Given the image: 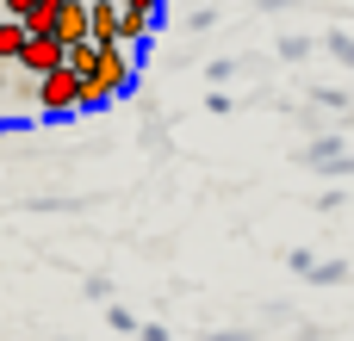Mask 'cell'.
Returning a JSON list of instances; mask_svg holds the SVG:
<instances>
[{
	"instance_id": "6da1fadb",
	"label": "cell",
	"mask_w": 354,
	"mask_h": 341,
	"mask_svg": "<svg viewBox=\"0 0 354 341\" xmlns=\"http://www.w3.org/2000/svg\"><path fill=\"white\" fill-rule=\"evenodd\" d=\"M87 81H93V87H100L106 99H124V93L137 87V62H131V50H124V43H112V50H100V68H93Z\"/></svg>"
},
{
	"instance_id": "52a82bcc",
	"label": "cell",
	"mask_w": 354,
	"mask_h": 341,
	"mask_svg": "<svg viewBox=\"0 0 354 341\" xmlns=\"http://www.w3.org/2000/svg\"><path fill=\"white\" fill-rule=\"evenodd\" d=\"M87 6H93V0H62V31H56L62 50H68V43H87Z\"/></svg>"
},
{
	"instance_id": "2e32d148",
	"label": "cell",
	"mask_w": 354,
	"mask_h": 341,
	"mask_svg": "<svg viewBox=\"0 0 354 341\" xmlns=\"http://www.w3.org/2000/svg\"><path fill=\"white\" fill-rule=\"evenodd\" d=\"M286 267H292V273H305V280H311V267H317V261H311V255H305V249H292V255H286Z\"/></svg>"
},
{
	"instance_id": "7c38bea8",
	"label": "cell",
	"mask_w": 354,
	"mask_h": 341,
	"mask_svg": "<svg viewBox=\"0 0 354 341\" xmlns=\"http://www.w3.org/2000/svg\"><path fill=\"white\" fill-rule=\"evenodd\" d=\"M106 106H112V99H106L93 81H81V112H106Z\"/></svg>"
},
{
	"instance_id": "277c9868",
	"label": "cell",
	"mask_w": 354,
	"mask_h": 341,
	"mask_svg": "<svg viewBox=\"0 0 354 341\" xmlns=\"http://www.w3.org/2000/svg\"><path fill=\"white\" fill-rule=\"evenodd\" d=\"M56 68H62V43H56V37H31L25 56H19V75L44 81V75H56Z\"/></svg>"
},
{
	"instance_id": "8992f818",
	"label": "cell",
	"mask_w": 354,
	"mask_h": 341,
	"mask_svg": "<svg viewBox=\"0 0 354 341\" xmlns=\"http://www.w3.org/2000/svg\"><path fill=\"white\" fill-rule=\"evenodd\" d=\"M25 31H31V37H56V31H62V0H37L31 19H25ZM56 43H62V37H56Z\"/></svg>"
},
{
	"instance_id": "ba28073f",
	"label": "cell",
	"mask_w": 354,
	"mask_h": 341,
	"mask_svg": "<svg viewBox=\"0 0 354 341\" xmlns=\"http://www.w3.org/2000/svg\"><path fill=\"white\" fill-rule=\"evenodd\" d=\"M25 43H31V31H25L19 19H0V68H19Z\"/></svg>"
},
{
	"instance_id": "30bf717a",
	"label": "cell",
	"mask_w": 354,
	"mask_h": 341,
	"mask_svg": "<svg viewBox=\"0 0 354 341\" xmlns=\"http://www.w3.org/2000/svg\"><path fill=\"white\" fill-rule=\"evenodd\" d=\"M62 68H68L75 81H87V75L100 68V50H93V43H68V50H62Z\"/></svg>"
},
{
	"instance_id": "e0dca14e",
	"label": "cell",
	"mask_w": 354,
	"mask_h": 341,
	"mask_svg": "<svg viewBox=\"0 0 354 341\" xmlns=\"http://www.w3.org/2000/svg\"><path fill=\"white\" fill-rule=\"evenodd\" d=\"M106 323H112V329H124V335H131V329H137V317H131V311H118V304H112V311H106Z\"/></svg>"
},
{
	"instance_id": "5bb4252c",
	"label": "cell",
	"mask_w": 354,
	"mask_h": 341,
	"mask_svg": "<svg viewBox=\"0 0 354 341\" xmlns=\"http://www.w3.org/2000/svg\"><path fill=\"white\" fill-rule=\"evenodd\" d=\"M280 56H286V62H305V56H311V37H286Z\"/></svg>"
},
{
	"instance_id": "5b68a950",
	"label": "cell",
	"mask_w": 354,
	"mask_h": 341,
	"mask_svg": "<svg viewBox=\"0 0 354 341\" xmlns=\"http://www.w3.org/2000/svg\"><path fill=\"white\" fill-rule=\"evenodd\" d=\"M0 93H6V118L12 112H37V81L19 68H0Z\"/></svg>"
},
{
	"instance_id": "4fadbf2b",
	"label": "cell",
	"mask_w": 354,
	"mask_h": 341,
	"mask_svg": "<svg viewBox=\"0 0 354 341\" xmlns=\"http://www.w3.org/2000/svg\"><path fill=\"white\" fill-rule=\"evenodd\" d=\"M336 62H354V37H342V31H330V43H324Z\"/></svg>"
},
{
	"instance_id": "7a4b0ae2",
	"label": "cell",
	"mask_w": 354,
	"mask_h": 341,
	"mask_svg": "<svg viewBox=\"0 0 354 341\" xmlns=\"http://www.w3.org/2000/svg\"><path fill=\"white\" fill-rule=\"evenodd\" d=\"M37 112H44V118H68V112H81V81H75L68 68L44 75V81H37Z\"/></svg>"
},
{
	"instance_id": "ffe728a7",
	"label": "cell",
	"mask_w": 354,
	"mask_h": 341,
	"mask_svg": "<svg viewBox=\"0 0 354 341\" xmlns=\"http://www.w3.org/2000/svg\"><path fill=\"white\" fill-rule=\"evenodd\" d=\"M0 112H6V93H0Z\"/></svg>"
},
{
	"instance_id": "9a60e30c",
	"label": "cell",
	"mask_w": 354,
	"mask_h": 341,
	"mask_svg": "<svg viewBox=\"0 0 354 341\" xmlns=\"http://www.w3.org/2000/svg\"><path fill=\"white\" fill-rule=\"evenodd\" d=\"M31 6H37V0H0V19H19V25H25Z\"/></svg>"
},
{
	"instance_id": "ac0fdd59",
	"label": "cell",
	"mask_w": 354,
	"mask_h": 341,
	"mask_svg": "<svg viewBox=\"0 0 354 341\" xmlns=\"http://www.w3.org/2000/svg\"><path fill=\"white\" fill-rule=\"evenodd\" d=\"M205 341H255V329H218V335H205Z\"/></svg>"
},
{
	"instance_id": "8fae6325",
	"label": "cell",
	"mask_w": 354,
	"mask_h": 341,
	"mask_svg": "<svg viewBox=\"0 0 354 341\" xmlns=\"http://www.w3.org/2000/svg\"><path fill=\"white\" fill-rule=\"evenodd\" d=\"M311 280H317V286H336V280H348V267H342V261H317Z\"/></svg>"
},
{
	"instance_id": "3957f363",
	"label": "cell",
	"mask_w": 354,
	"mask_h": 341,
	"mask_svg": "<svg viewBox=\"0 0 354 341\" xmlns=\"http://www.w3.org/2000/svg\"><path fill=\"white\" fill-rule=\"evenodd\" d=\"M118 19H124L118 0H93V6H87V43H93V50H112V43H118Z\"/></svg>"
},
{
	"instance_id": "d6986e66",
	"label": "cell",
	"mask_w": 354,
	"mask_h": 341,
	"mask_svg": "<svg viewBox=\"0 0 354 341\" xmlns=\"http://www.w3.org/2000/svg\"><path fill=\"white\" fill-rule=\"evenodd\" d=\"M0 130H6V112H0Z\"/></svg>"
},
{
	"instance_id": "9c48e42d",
	"label": "cell",
	"mask_w": 354,
	"mask_h": 341,
	"mask_svg": "<svg viewBox=\"0 0 354 341\" xmlns=\"http://www.w3.org/2000/svg\"><path fill=\"white\" fill-rule=\"evenodd\" d=\"M156 31H162V19H149V12H124V19H118V43H124V50H131V43H149Z\"/></svg>"
}]
</instances>
